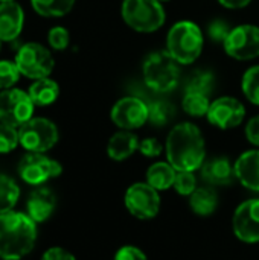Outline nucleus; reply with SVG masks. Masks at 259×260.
<instances>
[{"label":"nucleus","instance_id":"1","mask_svg":"<svg viewBox=\"0 0 259 260\" xmlns=\"http://www.w3.org/2000/svg\"><path fill=\"white\" fill-rule=\"evenodd\" d=\"M37 222L27 213L9 210L0 215V259L21 260L35 247Z\"/></svg>","mask_w":259,"mask_h":260},{"label":"nucleus","instance_id":"2","mask_svg":"<svg viewBox=\"0 0 259 260\" xmlns=\"http://www.w3.org/2000/svg\"><path fill=\"white\" fill-rule=\"evenodd\" d=\"M168 163L176 171L194 172L206 158L205 139L194 123H180L172 128L166 140Z\"/></svg>","mask_w":259,"mask_h":260},{"label":"nucleus","instance_id":"3","mask_svg":"<svg viewBox=\"0 0 259 260\" xmlns=\"http://www.w3.org/2000/svg\"><path fill=\"white\" fill-rule=\"evenodd\" d=\"M168 53L180 64L194 62L203 49V35L192 21L176 23L168 34Z\"/></svg>","mask_w":259,"mask_h":260},{"label":"nucleus","instance_id":"4","mask_svg":"<svg viewBox=\"0 0 259 260\" xmlns=\"http://www.w3.org/2000/svg\"><path fill=\"white\" fill-rule=\"evenodd\" d=\"M143 78L150 88L166 93L179 84L180 70L177 61L168 52H156L143 64Z\"/></svg>","mask_w":259,"mask_h":260},{"label":"nucleus","instance_id":"5","mask_svg":"<svg viewBox=\"0 0 259 260\" xmlns=\"http://www.w3.org/2000/svg\"><path fill=\"white\" fill-rule=\"evenodd\" d=\"M122 17L139 32L157 30L165 23V12L159 0H124Z\"/></svg>","mask_w":259,"mask_h":260},{"label":"nucleus","instance_id":"6","mask_svg":"<svg viewBox=\"0 0 259 260\" xmlns=\"http://www.w3.org/2000/svg\"><path fill=\"white\" fill-rule=\"evenodd\" d=\"M20 145L27 152H46L58 142V129L44 117H32L18 128Z\"/></svg>","mask_w":259,"mask_h":260},{"label":"nucleus","instance_id":"7","mask_svg":"<svg viewBox=\"0 0 259 260\" xmlns=\"http://www.w3.org/2000/svg\"><path fill=\"white\" fill-rule=\"evenodd\" d=\"M14 61L20 73L31 79L47 78L53 70V58L50 52L38 43H27L21 46Z\"/></svg>","mask_w":259,"mask_h":260},{"label":"nucleus","instance_id":"8","mask_svg":"<svg viewBox=\"0 0 259 260\" xmlns=\"http://www.w3.org/2000/svg\"><path fill=\"white\" fill-rule=\"evenodd\" d=\"M61 172V165L43 152H27L18 163L20 178L31 186H41L46 181L60 177Z\"/></svg>","mask_w":259,"mask_h":260},{"label":"nucleus","instance_id":"9","mask_svg":"<svg viewBox=\"0 0 259 260\" xmlns=\"http://www.w3.org/2000/svg\"><path fill=\"white\" fill-rule=\"evenodd\" d=\"M34 102L29 94L18 88H8L0 93V123L20 128L32 119Z\"/></svg>","mask_w":259,"mask_h":260},{"label":"nucleus","instance_id":"10","mask_svg":"<svg viewBox=\"0 0 259 260\" xmlns=\"http://www.w3.org/2000/svg\"><path fill=\"white\" fill-rule=\"evenodd\" d=\"M128 212L139 219H153L160 210V197L148 183H136L130 186L124 198Z\"/></svg>","mask_w":259,"mask_h":260},{"label":"nucleus","instance_id":"11","mask_svg":"<svg viewBox=\"0 0 259 260\" xmlns=\"http://www.w3.org/2000/svg\"><path fill=\"white\" fill-rule=\"evenodd\" d=\"M226 52L235 59H253L259 56V27L243 24L231 30L223 43Z\"/></svg>","mask_w":259,"mask_h":260},{"label":"nucleus","instance_id":"12","mask_svg":"<svg viewBox=\"0 0 259 260\" xmlns=\"http://www.w3.org/2000/svg\"><path fill=\"white\" fill-rule=\"evenodd\" d=\"M234 233L246 244L259 242V200H249L234 213Z\"/></svg>","mask_w":259,"mask_h":260},{"label":"nucleus","instance_id":"13","mask_svg":"<svg viewBox=\"0 0 259 260\" xmlns=\"http://www.w3.org/2000/svg\"><path fill=\"white\" fill-rule=\"evenodd\" d=\"M111 120L125 131L140 128L148 120V105L139 98H122L111 110Z\"/></svg>","mask_w":259,"mask_h":260},{"label":"nucleus","instance_id":"14","mask_svg":"<svg viewBox=\"0 0 259 260\" xmlns=\"http://www.w3.org/2000/svg\"><path fill=\"white\" fill-rule=\"evenodd\" d=\"M206 116L212 125L221 129H231L243 122L246 116V110L240 101L226 96L212 102Z\"/></svg>","mask_w":259,"mask_h":260},{"label":"nucleus","instance_id":"15","mask_svg":"<svg viewBox=\"0 0 259 260\" xmlns=\"http://www.w3.org/2000/svg\"><path fill=\"white\" fill-rule=\"evenodd\" d=\"M56 207V197L47 187H37L29 193L26 201V213L37 224L47 221Z\"/></svg>","mask_w":259,"mask_h":260},{"label":"nucleus","instance_id":"16","mask_svg":"<svg viewBox=\"0 0 259 260\" xmlns=\"http://www.w3.org/2000/svg\"><path fill=\"white\" fill-rule=\"evenodd\" d=\"M238 181L253 192H259V149L247 151L238 157L234 165Z\"/></svg>","mask_w":259,"mask_h":260},{"label":"nucleus","instance_id":"17","mask_svg":"<svg viewBox=\"0 0 259 260\" xmlns=\"http://www.w3.org/2000/svg\"><path fill=\"white\" fill-rule=\"evenodd\" d=\"M23 9L15 2L0 3V40L12 41L23 29Z\"/></svg>","mask_w":259,"mask_h":260},{"label":"nucleus","instance_id":"18","mask_svg":"<svg viewBox=\"0 0 259 260\" xmlns=\"http://www.w3.org/2000/svg\"><path fill=\"white\" fill-rule=\"evenodd\" d=\"M202 175L205 181L214 186H226L231 184L235 171L231 165V161L226 157H214L203 163L202 166Z\"/></svg>","mask_w":259,"mask_h":260},{"label":"nucleus","instance_id":"19","mask_svg":"<svg viewBox=\"0 0 259 260\" xmlns=\"http://www.w3.org/2000/svg\"><path fill=\"white\" fill-rule=\"evenodd\" d=\"M136 149H139V140L137 137L130 131H121L116 133L107 145V154L111 160L122 161L131 157Z\"/></svg>","mask_w":259,"mask_h":260},{"label":"nucleus","instance_id":"20","mask_svg":"<svg viewBox=\"0 0 259 260\" xmlns=\"http://www.w3.org/2000/svg\"><path fill=\"white\" fill-rule=\"evenodd\" d=\"M27 94H29L31 101L34 102V105L46 107L56 101V98L60 94V87L55 81H52L49 78H43V79H37L29 87Z\"/></svg>","mask_w":259,"mask_h":260},{"label":"nucleus","instance_id":"21","mask_svg":"<svg viewBox=\"0 0 259 260\" xmlns=\"http://www.w3.org/2000/svg\"><path fill=\"white\" fill-rule=\"evenodd\" d=\"M189 206L192 212L198 216H211L218 206L217 193L209 187L195 189L194 193L189 197Z\"/></svg>","mask_w":259,"mask_h":260},{"label":"nucleus","instance_id":"22","mask_svg":"<svg viewBox=\"0 0 259 260\" xmlns=\"http://www.w3.org/2000/svg\"><path fill=\"white\" fill-rule=\"evenodd\" d=\"M177 171L169 163H154L147 171V183L153 186L156 190H166L174 186Z\"/></svg>","mask_w":259,"mask_h":260},{"label":"nucleus","instance_id":"23","mask_svg":"<svg viewBox=\"0 0 259 260\" xmlns=\"http://www.w3.org/2000/svg\"><path fill=\"white\" fill-rule=\"evenodd\" d=\"M18 198H20L18 184L11 177L0 174V215L14 210Z\"/></svg>","mask_w":259,"mask_h":260},{"label":"nucleus","instance_id":"24","mask_svg":"<svg viewBox=\"0 0 259 260\" xmlns=\"http://www.w3.org/2000/svg\"><path fill=\"white\" fill-rule=\"evenodd\" d=\"M32 8L43 17H63L75 5V0H31Z\"/></svg>","mask_w":259,"mask_h":260},{"label":"nucleus","instance_id":"25","mask_svg":"<svg viewBox=\"0 0 259 260\" xmlns=\"http://www.w3.org/2000/svg\"><path fill=\"white\" fill-rule=\"evenodd\" d=\"M212 87H214V75L203 70L192 72L185 81V93L211 94Z\"/></svg>","mask_w":259,"mask_h":260},{"label":"nucleus","instance_id":"26","mask_svg":"<svg viewBox=\"0 0 259 260\" xmlns=\"http://www.w3.org/2000/svg\"><path fill=\"white\" fill-rule=\"evenodd\" d=\"M176 116V108L168 101H154L148 105V119L156 126L168 125Z\"/></svg>","mask_w":259,"mask_h":260},{"label":"nucleus","instance_id":"27","mask_svg":"<svg viewBox=\"0 0 259 260\" xmlns=\"http://www.w3.org/2000/svg\"><path fill=\"white\" fill-rule=\"evenodd\" d=\"M209 98L208 94H202V93H185L183 98V110L194 116V117H200V116H206L209 111Z\"/></svg>","mask_w":259,"mask_h":260},{"label":"nucleus","instance_id":"28","mask_svg":"<svg viewBox=\"0 0 259 260\" xmlns=\"http://www.w3.org/2000/svg\"><path fill=\"white\" fill-rule=\"evenodd\" d=\"M243 91L246 98L252 102L259 105V66L249 69L244 73L243 78Z\"/></svg>","mask_w":259,"mask_h":260},{"label":"nucleus","instance_id":"29","mask_svg":"<svg viewBox=\"0 0 259 260\" xmlns=\"http://www.w3.org/2000/svg\"><path fill=\"white\" fill-rule=\"evenodd\" d=\"M20 143L18 129L15 126L0 123V154H8L14 151Z\"/></svg>","mask_w":259,"mask_h":260},{"label":"nucleus","instance_id":"30","mask_svg":"<svg viewBox=\"0 0 259 260\" xmlns=\"http://www.w3.org/2000/svg\"><path fill=\"white\" fill-rule=\"evenodd\" d=\"M174 187L177 193L183 197H191L194 190L197 189V178L194 172L189 171H177L176 180H174Z\"/></svg>","mask_w":259,"mask_h":260},{"label":"nucleus","instance_id":"31","mask_svg":"<svg viewBox=\"0 0 259 260\" xmlns=\"http://www.w3.org/2000/svg\"><path fill=\"white\" fill-rule=\"evenodd\" d=\"M20 70L15 64V61H0V88L8 90L12 88V85L20 78Z\"/></svg>","mask_w":259,"mask_h":260},{"label":"nucleus","instance_id":"32","mask_svg":"<svg viewBox=\"0 0 259 260\" xmlns=\"http://www.w3.org/2000/svg\"><path fill=\"white\" fill-rule=\"evenodd\" d=\"M47 40H49V44H50L52 49H55V50H64L69 46L70 35H69V30L67 29H64L61 26H56V27H52L49 30Z\"/></svg>","mask_w":259,"mask_h":260},{"label":"nucleus","instance_id":"33","mask_svg":"<svg viewBox=\"0 0 259 260\" xmlns=\"http://www.w3.org/2000/svg\"><path fill=\"white\" fill-rule=\"evenodd\" d=\"M208 32H209V37L214 40V41H226V38L229 37V34H231V29H229V26H227V23L226 21H223V20H215V21H212L211 24H209V27H208Z\"/></svg>","mask_w":259,"mask_h":260},{"label":"nucleus","instance_id":"34","mask_svg":"<svg viewBox=\"0 0 259 260\" xmlns=\"http://www.w3.org/2000/svg\"><path fill=\"white\" fill-rule=\"evenodd\" d=\"M114 260H148V257L143 254L142 250H139L137 247L133 245H125L121 247L116 254H114Z\"/></svg>","mask_w":259,"mask_h":260},{"label":"nucleus","instance_id":"35","mask_svg":"<svg viewBox=\"0 0 259 260\" xmlns=\"http://www.w3.org/2000/svg\"><path fill=\"white\" fill-rule=\"evenodd\" d=\"M139 151L145 157H159L162 152V145L157 139H145L139 143Z\"/></svg>","mask_w":259,"mask_h":260},{"label":"nucleus","instance_id":"36","mask_svg":"<svg viewBox=\"0 0 259 260\" xmlns=\"http://www.w3.org/2000/svg\"><path fill=\"white\" fill-rule=\"evenodd\" d=\"M41 260H76L75 256L72 253H69L67 250L61 248V247H53V248H49L44 254Z\"/></svg>","mask_w":259,"mask_h":260},{"label":"nucleus","instance_id":"37","mask_svg":"<svg viewBox=\"0 0 259 260\" xmlns=\"http://www.w3.org/2000/svg\"><path fill=\"white\" fill-rule=\"evenodd\" d=\"M246 136L250 143L259 146V116L253 117L246 126Z\"/></svg>","mask_w":259,"mask_h":260},{"label":"nucleus","instance_id":"38","mask_svg":"<svg viewBox=\"0 0 259 260\" xmlns=\"http://www.w3.org/2000/svg\"><path fill=\"white\" fill-rule=\"evenodd\" d=\"M221 5H224L226 8H232V9H238V8H244L247 6L252 0H218Z\"/></svg>","mask_w":259,"mask_h":260},{"label":"nucleus","instance_id":"39","mask_svg":"<svg viewBox=\"0 0 259 260\" xmlns=\"http://www.w3.org/2000/svg\"><path fill=\"white\" fill-rule=\"evenodd\" d=\"M5 2H12V0H0V3H5Z\"/></svg>","mask_w":259,"mask_h":260},{"label":"nucleus","instance_id":"40","mask_svg":"<svg viewBox=\"0 0 259 260\" xmlns=\"http://www.w3.org/2000/svg\"><path fill=\"white\" fill-rule=\"evenodd\" d=\"M159 2H168V0H159Z\"/></svg>","mask_w":259,"mask_h":260},{"label":"nucleus","instance_id":"41","mask_svg":"<svg viewBox=\"0 0 259 260\" xmlns=\"http://www.w3.org/2000/svg\"><path fill=\"white\" fill-rule=\"evenodd\" d=\"M0 43H2V40H0Z\"/></svg>","mask_w":259,"mask_h":260}]
</instances>
